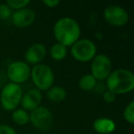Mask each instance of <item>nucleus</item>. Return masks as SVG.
<instances>
[{"label":"nucleus","instance_id":"6","mask_svg":"<svg viewBox=\"0 0 134 134\" xmlns=\"http://www.w3.org/2000/svg\"><path fill=\"white\" fill-rule=\"evenodd\" d=\"M30 122L34 128L41 131H47L53 124V115L48 108L39 106L30 111Z\"/></svg>","mask_w":134,"mask_h":134},{"label":"nucleus","instance_id":"11","mask_svg":"<svg viewBox=\"0 0 134 134\" xmlns=\"http://www.w3.org/2000/svg\"><path fill=\"white\" fill-rule=\"evenodd\" d=\"M47 53V49L44 44L42 43H34L30 45L27 49L25 52V60L26 63L30 64H39L45 58Z\"/></svg>","mask_w":134,"mask_h":134},{"label":"nucleus","instance_id":"12","mask_svg":"<svg viewBox=\"0 0 134 134\" xmlns=\"http://www.w3.org/2000/svg\"><path fill=\"white\" fill-rule=\"evenodd\" d=\"M42 100V94L37 88L29 89L26 93L23 94L20 101L22 108L26 111H32L40 106Z\"/></svg>","mask_w":134,"mask_h":134},{"label":"nucleus","instance_id":"3","mask_svg":"<svg viewBox=\"0 0 134 134\" xmlns=\"http://www.w3.org/2000/svg\"><path fill=\"white\" fill-rule=\"evenodd\" d=\"M30 77L35 88L40 91H47L53 86L54 74L49 65L39 63L34 65L30 70Z\"/></svg>","mask_w":134,"mask_h":134},{"label":"nucleus","instance_id":"15","mask_svg":"<svg viewBox=\"0 0 134 134\" xmlns=\"http://www.w3.org/2000/svg\"><path fill=\"white\" fill-rule=\"evenodd\" d=\"M50 55L54 61H63L68 53V49L64 45L56 42L50 48Z\"/></svg>","mask_w":134,"mask_h":134},{"label":"nucleus","instance_id":"2","mask_svg":"<svg viewBox=\"0 0 134 134\" xmlns=\"http://www.w3.org/2000/svg\"><path fill=\"white\" fill-rule=\"evenodd\" d=\"M106 85L108 91L116 96L128 94L134 88V75L130 70H114L106 79Z\"/></svg>","mask_w":134,"mask_h":134},{"label":"nucleus","instance_id":"17","mask_svg":"<svg viewBox=\"0 0 134 134\" xmlns=\"http://www.w3.org/2000/svg\"><path fill=\"white\" fill-rule=\"evenodd\" d=\"M12 119L18 125H27L30 122V114L23 108H17L12 111Z\"/></svg>","mask_w":134,"mask_h":134},{"label":"nucleus","instance_id":"14","mask_svg":"<svg viewBox=\"0 0 134 134\" xmlns=\"http://www.w3.org/2000/svg\"><path fill=\"white\" fill-rule=\"evenodd\" d=\"M46 96L48 99H50L52 102H61L65 99L67 92L63 86H52L46 91Z\"/></svg>","mask_w":134,"mask_h":134},{"label":"nucleus","instance_id":"13","mask_svg":"<svg viewBox=\"0 0 134 134\" xmlns=\"http://www.w3.org/2000/svg\"><path fill=\"white\" fill-rule=\"evenodd\" d=\"M93 129L98 134H110L116 130V124L109 118L102 117L94 121Z\"/></svg>","mask_w":134,"mask_h":134},{"label":"nucleus","instance_id":"5","mask_svg":"<svg viewBox=\"0 0 134 134\" xmlns=\"http://www.w3.org/2000/svg\"><path fill=\"white\" fill-rule=\"evenodd\" d=\"M70 52L75 61L88 63L97 55V46L89 39H79L71 46Z\"/></svg>","mask_w":134,"mask_h":134},{"label":"nucleus","instance_id":"8","mask_svg":"<svg viewBox=\"0 0 134 134\" xmlns=\"http://www.w3.org/2000/svg\"><path fill=\"white\" fill-rule=\"evenodd\" d=\"M30 70L31 68L26 62L16 61L8 66L7 75L10 80V83L20 86L30 77Z\"/></svg>","mask_w":134,"mask_h":134},{"label":"nucleus","instance_id":"9","mask_svg":"<svg viewBox=\"0 0 134 134\" xmlns=\"http://www.w3.org/2000/svg\"><path fill=\"white\" fill-rule=\"evenodd\" d=\"M103 17L108 24L113 27H123L130 19L128 11L119 5H110L105 8Z\"/></svg>","mask_w":134,"mask_h":134},{"label":"nucleus","instance_id":"1","mask_svg":"<svg viewBox=\"0 0 134 134\" xmlns=\"http://www.w3.org/2000/svg\"><path fill=\"white\" fill-rule=\"evenodd\" d=\"M53 36L58 43L65 47H71L80 39L81 28L75 19L63 17L54 24Z\"/></svg>","mask_w":134,"mask_h":134},{"label":"nucleus","instance_id":"20","mask_svg":"<svg viewBox=\"0 0 134 134\" xmlns=\"http://www.w3.org/2000/svg\"><path fill=\"white\" fill-rule=\"evenodd\" d=\"M12 9L6 4V3H0V19L7 20L10 19L12 16Z\"/></svg>","mask_w":134,"mask_h":134},{"label":"nucleus","instance_id":"16","mask_svg":"<svg viewBox=\"0 0 134 134\" xmlns=\"http://www.w3.org/2000/svg\"><path fill=\"white\" fill-rule=\"evenodd\" d=\"M97 80L91 75L86 74L79 79L78 86L83 91H92L97 86Z\"/></svg>","mask_w":134,"mask_h":134},{"label":"nucleus","instance_id":"22","mask_svg":"<svg viewBox=\"0 0 134 134\" xmlns=\"http://www.w3.org/2000/svg\"><path fill=\"white\" fill-rule=\"evenodd\" d=\"M0 134H17V132L9 125L1 124L0 125Z\"/></svg>","mask_w":134,"mask_h":134},{"label":"nucleus","instance_id":"21","mask_svg":"<svg viewBox=\"0 0 134 134\" xmlns=\"http://www.w3.org/2000/svg\"><path fill=\"white\" fill-rule=\"evenodd\" d=\"M116 97H117V96H116L115 94L108 91V90H107V91L103 94V99H104L105 102L108 103V104H111V103L115 102Z\"/></svg>","mask_w":134,"mask_h":134},{"label":"nucleus","instance_id":"7","mask_svg":"<svg viewBox=\"0 0 134 134\" xmlns=\"http://www.w3.org/2000/svg\"><path fill=\"white\" fill-rule=\"evenodd\" d=\"M91 75L97 80H106L112 72V61L104 53L97 54L91 61Z\"/></svg>","mask_w":134,"mask_h":134},{"label":"nucleus","instance_id":"23","mask_svg":"<svg viewBox=\"0 0 134 134\" xmlns=\"http://www.w3.org/2000/svg\"><path fill=\"white\" fill-rule=\"evenodd\" d=\"M42 4L50 8H56L57 6H59L60 1L59 0H43Z\"/></svg>","mask_w":134,"mask_h":134},{"label":"nucleus","instance_id":"19","mask_svg":"<svg viewBox=\"0 0 134 134\" xmlns=\"http://www.w3.org/2000/svg\"><path fill=\"white\" fill-rule=\"evenodd\" d=\"M123 118L128 123L132 125L134 123V101H130L123 110Z\"/></svg>","mask_w":134,"mask_h":134},{"label":"nucleus","instance_id":"10","mask_svg":"<svg viewBox=\"0 0 134 134\" xmlns=\"http://www.w3.org/2000/svg\"><path fill=\"white\" fill-rule=\"evenodd\" d=\"M11 21L17 28H27L34 23L36 19V13L33 9L25 8L12 13Z\"/></svg>","mask_w":134,"mask_h":134},{"label":"nucleus","instance_id":"18","mask_svg":"<svg viewBox=\"0 0 134 134\" xmlns=\"http://www.w3.org/2000/svg\"><path fill=\"white\" fill-rule=\"evenodd\" d=\"M31 3L30 0H7L6 4L11 8L12 10H19L22 8H28L29 5Z\"/></svg>","mask_w":134,"mask_h":134},{"label":"nucleus","instance_id":"4","mask_svg":"<svg viewBox=\"0 0 134 134\" xmlns=\"http://www.w3.org/2000/svg\"><path fill=\"white\" fill-rule=\"evenodd\" d=\"M23 90L19 85L8 83L5 85L0 93V104L7 111H14L20 105Z\"/></svg>","mask_w":134,"mask_h":134}]
</instances>
